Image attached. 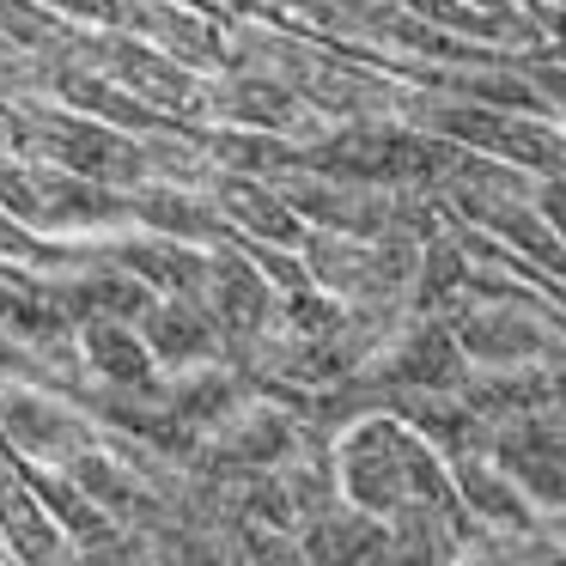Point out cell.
Segmentation results:
<instances>
[{"label": "cell", "instance_id": "cell-2", "mask_svg": "<svg viewBox=\"0 0 566 566\" xmlns=\"http://www.w3.org/2000/svg\"><path fill=\"white\" fill-rule=\"evenodd\" d=\"M0 427H7V439H13V451L25 457H74L86 451L92 439V420L80 415L74 402H62V396H43V390H25V384H7L0 378Z\"/></svg>", "mask_w": 566, "mask_h": 566}, {"label": "cell", "instance_id": "cell-12", "mask_svg": "<svg viewBox=\"0 0 566 566\" xmlns=\"http://www.w3.org/2000/svg\"><path fill=\"white\" fill-rule=\"evenodd\" d=\"M159 396H165V408H171L177 427H189L201 439V432H213L238 402H244V378L226 371V366H213V359H201V366H184L177 384H159Z\"/></svg>", "mask_w": 566, "mask_h": 566}, {"label": "cell", "instance_id": "cell-6", "mask_svg": "<svg viewBox=\"0 0 566 566\" xmlns=\"http://www.w3.org/2000/svg\"><path fill=\"white\" fill-rule=\"evenodd\" d=\"M135 329L159 366L184 371V366H201V359H220V329H213L201 298H159L153 293V305L135 317Z\"/></svg>", "mask_w": 566, "mask_h": 566}, {"label": "cell", "instance_id": "cell-9", "mask_svg": "<svg viewBox=\"0 0 566 566\" xmlns=\"http://www.w3.org/2000/svg\"><path fill=\"white\" fill-rule=\"evenodd\" d=\"M31 171H38V201H43L38 220L62 226V232H98V226L128 220V196H123V189L92 184V177L62 171V165H43V159H31Z\"/></svg>", "mask_w": 566, "mask_h": 566}, {"label": "cell", "instance_id": "cell-4", "mask_svg": "<svg viewBox=\"0 0 566 566\" xmlns=\"http://www.w3.org/2000/svg\"><path fill=\"white\" fill-rule=\"evenodd\" d=\"M213 208H220L226 226L238 232H256V244H281V250H298L305 244V220L286 208V196L269 184V177H250V171H213Z\"/></svg>", "mask_w": 566, "mask_h": 566}, {"label": "cell", "instance_id": "cell-10", "mask_svg": "<svg viewBox=\"0 0 566 566\" xmlns=\"http://www.w3.org/2000/svg\"><path fill=\"white\" fill-rule=\"evenodd\" d=\"M80 329V354H86V371L104 384H135V390H159V359L147 354L135 323H116V317H86L74 323Z\"/></svg>", "mask_w": 566, "mask_h": 566}, {"label": "cell", "instance_id": "cell-3", "mask_svg": "<svg viewBox=\"0 0 566 566\" xmlns=\"http://www.w3.org/2000/svg\"><path fill=\"white\" fill-rule=\"evenodd\" d=\"M451 335L469 366H517V359H536V354H560L554 335L530 317V305H469L457 311Z\"/></svg>", "mask_w": 566, "mask_h": 566}, {"label": "cell", "instance_id": "cell-5", "mask_svg": "<svg viewBox=\"0 0 566 566\" xmlns=\"http://www.w3.org/2000/svg\"><path fill=\"white\" fill-rule=\"evenodd\" d=\"M451 488H457V500H463L488 530H500V536H524V530H542L536 505H530L524 488H517V481L488 457V444H475V451L451 457Z\"/></svg>", "mask_w": 566, "mask_h": 566}, {"label": "cell", "instance_id": "cell-14", "mask_svg": "<svg viewBox=\"0 0 566 566\" xmlns=\"http://www.w3.org/2000/svg\"><path fill=\"white\" fill-rule=\"evenodd\" d=\"M140 153H147V171L165 177V184H189V189H208L213 184V153H208V135H184L171 123H153L140 135Z\"/></svg>", "mask_w": 566, "mask_h": 566}, {"label": "cell", "instance_id": "cell-13", "mask_svg": "<svg viewBox=\"0 0 566 566\" xmlns=\"http://www.w3.org/2000/svg\"><path fill=\"white\" fill-rule=\"evenodd\" d=\"M116 269H128L135 281H147L159 298H201L208 281V256L184 250L177 238H135V244H116Z\"/></svg>", "mask_w": 566, "mask_h": 566}, {"label": "cell", "instance_id": "cell-1", "mask_svg": "<svg viewBox=\"0 0 566 566\" xmlns=\"http://www.w3.org/2000/svg\"><path fill=\"white\" fill-rule=\"evenodd\" d=\"M201 305H208L213 329H220V354H244L262 329H274V305H281V293H274L269 274L250 262V250L220 244L208 256Z\"/></svg>", "mask_w": 566, "mask_h": 566}, {"label": "cell", "instance_id": "cell-11", "mask_svg": "<svg viewBox=\"0 0 566 566\" xmlns=\"http://www.w3.org/2000/svg\"><path fill=\"white\" fill-rule=\"evenodd\" d=\"M128 220H140L147 232H165V238H189V244H208V238H220V208H213L208 196H196L189 184H140L135 196H128Z\"/></svg>", "mask_w": 566, "mask_h": 566}, {"label": "cell", "instance_id": "cell-8", "mask_svg": "<svg viewBox=\"0 0 566 566\" xmlns=\"http://www.w3.org/2000/svg\"><path fill=\"white\" fill-rule=\"evenodd\" d=\"M98 67L123 80L135 98L159 104V111H184L189 92H196V74L171 50H153L140 38H98Z\"/></svg>", "mask_w": 566, "mask_h": 566}, {"label": "cell", "instance_id": "cell-7", "mask_svg": "<svg viewBox=\"0 0 566 566\" xmlns=\"http://www.w3.org/2000/svg\"><path fill=\"white\" fill-rule=\"evenodd\" d=\"M0 548H13L19 566H67V554H74L62 524L43 512V500L25 488V475H13L7 463H0Z\"/></svg>", "mask_w": 566, "mask_h": 566}]
</instances>
